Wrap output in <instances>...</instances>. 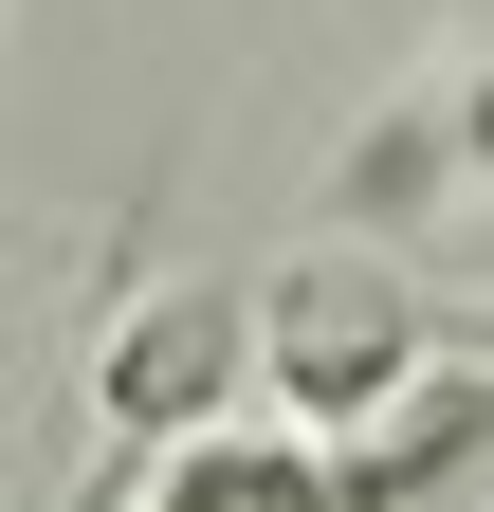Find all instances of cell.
<instances>
[{"mask_svg":"<svg viewBox=\"0 0 494 512\" xmlns=\"http://www.w3.org/2000/svg\"><path fill=\"white\" fill-rule=\"evenodd\" d=\"M129 512H348V476H330V439L312 421H202V439H165L147 458V494Z\"/></svg>","mask_w":494,"mask_h":512,"instance_id":"obj_3","label":"cell"},{"mask_svg":"<svg viewBox=\"0 0 494 512\" xmlns=\"http://www.w3.org/2000/svg\"><path fill=\"white\" fill-rule=\"evenodd\" d=\"M440 147H458V183H494V55L458 74V110H440Z\"/></svg>","mask_w":494,"mask_h":512,"instance_id":"obj_4","label":"cell"},{"mask_svg":"<svg viewBox=\"0 0 494 512\" xmlns=\"http://www.w3.org/2000/svg\"><path fill=\"white\" fill-rule=\"evenodd\" d=\"M257 311V366H275V403L312 421V439H348V421H385L403 384H421V275H385V256H293L275 293H238Z\"/></svg>","mask_w":494,"mask_h":512,"instance_id":"obj_1","label":"cell"},{"mask_svg":"<svg viewBox=\"0 0 494 512\" xmlns=\"http://www.w3.org/2000/svg\"><path fill=\"white\" fill-rule=\"evenodd\" d=\"M238 384H257V311L238 293H147V311H110V348H92V421L129 439V458H165Z\"/></svg>","mask_w":494,"mask_h":512,"instance_id":"obj_2","label":"cell"}]
</instances>
